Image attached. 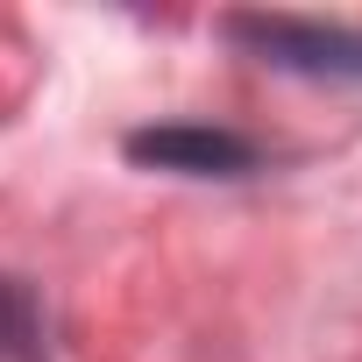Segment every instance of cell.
<instances>
[{
  "label": "cell",
  "mask_w": 362,
  "mask_h": 362,
  "mask_svg": "<svg viewBox=\"0 0 362 362\" xmlns=\"http://www.w3.org/2000/svg\"><path fill=\"white\" fill-rule=\"evenodd\" d=\"M214 29H221V43H235L242 57H256L263 71L362 86V29L305 22V15H221Z\"/></svg>",
  "instance_id": "cell-1"
},
{
  "label": "cell",
  "mask_w": 362,
  "mask_h": 362,
  "mask_svg": "<svg viewBox=\"0 0 362 362\" xmlns=\"http://www.w3.org/2000/svg\"><path fill=\"white\" fill-rule=\"evenodd\" d=\"M121 156L135 170H163V177H256L270 156L256 135L242 128H221V121H149V128H128L121 135Z\"/></svg>",
  "instance_id": "cell-2"
},
{
  "label": "cell",
  "mask_w": 362,
  "mask_h": 362,
  "mask_svg": "<svg viewBox=\"0 0 362 362\" xmlns=\"http://www.w3.org/2000/svg\"><path fill=\"white\" fill-rule=\"evenodd\" d=\"M0 362H50V313L15 270H0Z\"/></svg>",
  "instance_id": "cell-3"
}]
</instances>
